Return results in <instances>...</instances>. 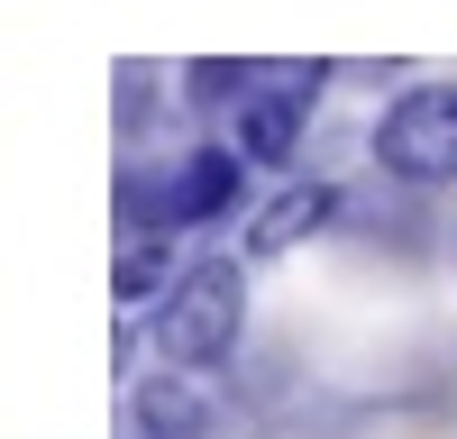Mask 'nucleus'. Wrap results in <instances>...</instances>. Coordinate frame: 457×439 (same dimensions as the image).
<instances>
[{
    "mask_svg": "<svg viewBox=\"0 0 457 439\" xmlns=\"http://www.w3.org/2000/svg\"><path fill=\"white\" fill-rule=\"evenodd\" d=\"M238 320H247V275L238 256H193L165 302H156V357L165 366H220L238 348Z\"/></svg>",
    "mask_w": 457,
    "mask_h": 439,
    "instance_id": "obj_1",
    "label": "nucleus"
},
{
    "mask_svg": "<svg viewBox=\"0 0 457 439\" xmlns=\"http://www.w3.org/2000/svg\"><path fill=\"white\" fill-rule=\"evenodd\" d=\"M375 165L394 183H457V83H411L375 120Z\"/></svg>",
    "mask_w": 457,
    "mask_h": 439,
    "instance_id": "obj_2",
    "label": "nucleus"
},
{
    "mask_svg": "<svg viewBox=\"0 0 457 439\" xmlns=\"http://www.w3.org/2000/svg\"><path fill=\"white\" fill-rule=\"evenodd\" d=\"M329 83V64H265L256 92L228 110V146H238L247 165H293L302 128H312V101Z\"/></svg>",
    "mask_w": 457,
    "mask_h": 439,
    "instance_id": "obj_3",
    "label": "nucleus"
},
{
    "mask_svg": "<svg viewBox=\"0 0 457 439\" xmlns=\"http://www.w3.org/2000/svg\"><path fill=\"white\" fill-rule=\"evenodd\" d=\"M247 193V156L238 146H193L174 174H165V229H211V220H228Z\"/></svg>",
    "mask_w": 457,
    "mask_h": 439,
    "instance_id": "obj_4",
    "label": "nucleus"
},
{
    "mask_svg": "<svg viewBox=\"0 0 457 439\" xmlns=\"http://www.w3.org/2000/svg\"><path fill=\"white\" fill-rule=\"evenodd\" d=\"M202 430H211V393L193 385V366L129 393V439H202Z\"/></svg>",
    "mask_w": 457,
    "mask_h": 439,
    "instance_id": "obj_5",
    "label": "nucleus"
},
{
    "mask_svg": "<svg viewBox=\"0 0 457 439\" xmlns=\"http://www.w3.org/2000/svg\"><path fill=\"white\" fill-rule=\"evenodd\" d=\"M329 211H338V193H329V183H293V193H275V202L256 211L247 247H256V256H293L312 229H329Z\"/></svg>",
    "mask_w": 457,
    "mask_h": 439,
    "instance_id": "obj_6",
    "label": "nucleus"
},
{
    "mask_svg": "<svg viewBox=\"0 0 457 439\" xmlns=\"http://www.w3.org/2000/svg\"><path fill=\"white\" fill-rule=\"evenodd\" d=\"M174 275H183L174 266V238L165 229H129L120 238V266H110V293H120V311H156Z\"/></svg>",
    "mask_w": 457,
    "mask_h": 439,
    "instance_id": "obj_7",
    "label": "nucleus"
},
{
    "mask_svg": "<svg viewBox=\"0 0 457 439\" xmlns=\"http://www.w3.org/2000/svg\"><path fill=\"white\" fill-rule=\"evenodd\" d=\"M256 73H265V64H247V55H193V64H183V83H193V101H211V110H238V101L256 92Z\"/></svg>",
    "mask_w": 457,
    "mask_h": 439,
    "instance_id": "obj_8",
    "label": "nucleus"
}]
</instances>
